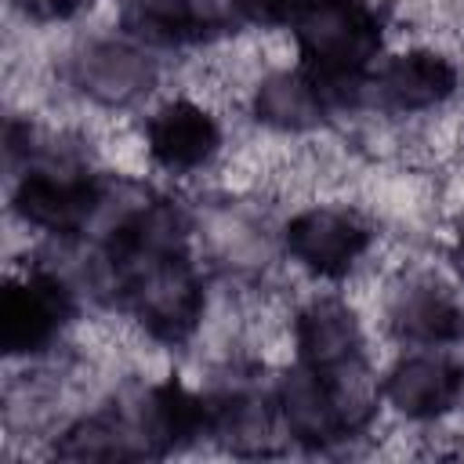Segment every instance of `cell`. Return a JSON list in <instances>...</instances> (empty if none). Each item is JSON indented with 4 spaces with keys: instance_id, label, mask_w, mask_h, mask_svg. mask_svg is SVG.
<instances>
[{
    "instance_id": "ac0fdd59",
    "label": "cell",
    "mask_w": 464,
    "mask_h": 464,
    "mask_svg": "<svg viewBox=\"0 0 464 464\" xmlns=\"http://www.w3.org/2000/svg\"><path fill=\"white\" fill-rule=\"evenodd\" d=\"M185 18L192 40H207L236 33L246 22V7L243 0H185Z\"/></svg>"
},
{
    "instance_id": "9a60e30c",
    "label": "cell",
    "mask_w": 464,
    "mask_h": 464,
    "mask_svg": "<svg viewBox=\"0 0 464 464\" xmlns=\"http://www.w3.org/2000/svg\"><path fill=\"white\" fill-rule=\"evenodd\" d=\"M326 102L304 69H279L254 91V116L276 130H312L326 120Z\"/></svg>"
},
{
    "instance_id": "2e32d148",
    "label": "cell",
    "mask_w": 464,
    "mask_h": 464,
    "mask_svg": "<svg viewBox=\"0 0 464 464\" xmlns=\"http://www.w3.org/2000/svg\"><path fill=\"white\" fill-rule=\"evenodd\" d=\"M54 457H62V460H134L138 450H134L120 413L105 410V413L83 417L72 428H65L62 439L54 442Z\"/></svg>"
},
{
    "instance_id": "d6986e66",
    "label": "cell",
    "mask_w": 464,
    "mask_h": 464,
    "mask_svg": "<svg viewBox=\"0 0 464 464\" xmlns=\"http://www.w3.org/2000/svg\"><path fill=\"white\" fill-rule=\"evenodd\" d=\"M304 0H243L246 7V22L254 25H286L297 18Z\"/></svg>"
},
{
    "instance_id": "ba28073f",
    "label": "cell",
    "mask_w": 464,
    "mask_h": 464,
    "mask_svg": "<svg viewBox=\"0 0 464 464\" xmlns=\"http://www.w3.org/2000/svg\"><path fill=\"white\" fill-rule=\"evenodd\" d=\"M72 80L98 105L123 109V105H134L138 98H145L152 91L156 65L134 44L98 40V44H87L72 58Z\"/></svg>"
},
{
    "instance_id": "8fae6325",
    "label": "cell",
    "mask_w": 464,
    "mask_h": 464,
    "mask_svg": "<svg viewBox=\"0 0 464 464\" xmlns=\"http://www.w3.org/2000/svg\"><path fill=\"white\" fill-rule=\"evenodd\" d=\"M370 87L384 109L417 112V109H431L453 94L457 69L450 65V58H442L435 51H406V54H395L370 80Z\"/></svg>"
},
{
    "instance_id": "e0dca14e",
    "label": "cell",
    "mask_w": 464,
    "mask_h": 464,
    "mask_svg": "<svg viewBox=\"0 0 464 464\" xmlns=\"http://www.w3.org/2000/svg\"><path fill=\"white\" fill-rule=\"evenodd\" d=\"M120 25L130 40L152 47H174L192 40L185 0H120Z\"/></svg>"
},
{
    "instance_id": "3957f363",
    "label": "cell",
    "mask_w": 464,
    "mask_h": 464,
    "mask_svg": "<svg viewBox=\"0 0 464 464\" xmlns=\"http://www.w3.org/2000/svg\"><path fill=\"white\" fill-rule=\"evenodd\" d=\"M116 297L156 341L167 344L185 341L203 319V283L185 254L120 265Z\"/></svg>"
},
{
    "instance_id": "6da1fadb",
    "label": "cell",
    "mask_w": 464,
    "mask_h": 464,
    "mask_svg": "<svg viewBox=\"0 0 464 464\" xmlns=\"http://www.w3.org/2000/svg\"><path fill=\"white\" fill-rule=\"evenodd\" d=\"M301 69L326 109L355 105L370 87V58L381 47V18L366 0H304L290 22Z\"/></svg>"
},
{
    "instance_id": "4fadbf2b",
    "label": "cell",
    "mask_w": 464,
    "mask_h": 464,
    "mask_svg": "<svg viewBox=\"0 0 464 464\" xmlns=\"http://www.w3.org/2000/svg\"><path fill=\"white\" fill-rule=\"evenodd\" d=\"M210 406V435L221 439L236 453H268L276 439V392H257V388H225L218 395H207Z\"/></svg>"
},
{
    "instance_id": "44dd1931",
    "label": "cell",
    "mask_w": 464,
    "mask_h": 464,
    "mask_svg": "<svg viewBox=\"0 0 464 464\" xmlns=\"http://www.w3.org/2000/svg\"><path fill=\"white\" fill-rule=\"evenodd\" d=\"M453 265H457V272L464 276V228H460V239H457V246H453Z\"/></svg>"
},
{
    "instance_id": "5b68a950",
    "label": "cell",
    "mask_w": 464,
    "mask_h": 464,
    "mask_svg": "<svg viewBox=\"0 0 464 464\" xmlns=\"http://www.w3.org/2000/svg\"><path fill=\"white\" fill-rule=\"evenodd\" d=\"M112 410L120 413L138 457H163L196 442L199 435H210L207 395L188 392L181 381L149 384Z\"/></svg>"
},
{
    "instance_id": "ffe728a7",
    "label": "cell",
    "mask_w": 464,
    "mask_h": 464,
    "mask_svg": "<svg viewBox=\"0 0 464 464\" xmlns=\"http://www.w3.org/2000/svg\"><path fill=\"white\" fill-rule=\"evenodd\" d=\"M33 18H69L83 11L91 0H18Z\"/></svg>"
},
{
    "instance_id": "7a4b0ae2",
    "label": "cell",
    "mask_w": 464,
    "mask_h": 464,
    "mask_svg": "<svg viewBox=\"0 0 464 464\" xmlns=\"http://www.w3.org/2000/svg\"><path fill=\"white\" fill-rule=\"evenodd\" d=\"M279 420L290 439L301 446H330L355 428H362L373 413V392L366 384V366L344 373H319L304 362L286 370L276 384Z\"/></svg>"
},
{
    "instance_id": "9c48e42d",
    "label": "cell",
    "mask_w": 464,
    "mask_h": 464,
    "mask_svg": "<svg viewBox=\"0 0 464 464\" xmlns=\"http://www.w3.org/2000/svg\"><path fill=\"white\" fill-rule=\"evenodd\" d=\"M297 359L319 373H344L362 366V330L348 304L319 297L294 319Z\"/></svg>"
},
{
    "instance_id": "8992f818",
    "label": "cell",
    "mask_w": 464,
    "mask_h": 464,
    "mask_svg": "<svg viewBox=\"0 0 464 464\" xmlns=\"http://www.w3.org/2000/svg\"><path fill=\"white\" fill-rule=\"evenodd\" d=\"M76 312V286L40 265L25 279L7 283L0 301V344L7 355L44 352Z\"/></svg>"
},
{
    "instance_id": "7c38bea8",
    "label": "cell",
    "mask_w": 464,
    "mask_h": 464,
    "mask_svg": "<svg viewBox=\"0 0 464 464\" xmlns=\"http://www.w3.org/2000/svg\"><path fill=\"white\" fill-rule=\"evenodd\" d=\"M149 152L167 170H192L214 156L221 145V130L214 116L192 102H170L160 112H152L145 127Z\"/></svg>"
},
{
    "instance_id": "52a82bcc",
    "label": "cell",
    "mask_w": 464,
    "mask_h": 464,
    "mask_svg": "<svg viewBox=\"0 0 464 464\" xmlns=\"http://www.w3.org/2000/svg\"><path fill=\"white\" fill-rule=\"evenodd\" d=\"M370 246L366 225L337 207H312L301 210L286 225V250L315 276L337 279L344 276Z\"/></svg>"
},
{
    "instance_id": "5bb4252c",
    "label": "cell",
    "mask_w": 464,
    "mask_h": 464,
    "mask_svg": "<svg viewBox=\"0 0 464 464\" xmlns=\"http://www.w3.org/2000/svg\"><path fill=\"white\" fill-rule=\"evenodd\" d=\"M388 323L395 337L413 344H453L464 337V308L439 286H410L392 301Z\"/></svg>"
},
{
    "instance_id": "277c9868",
    "label": "cell",
    "mask_w": 464,
    "mask_h": 464,
    "mask_svg": "<svg viewBox=\"0 0 464 464\" xmlns=\"http://www.w3.org/2000/svg\"><path fill=\"white\" fill-rule=\"evenodd\" d=\"M102 181L76 160L47 156L33 163L14 185V210L54 236H83L91 228Z\"/></svg>"
},
{
    "instance_id": "30bf717a",
    "label": "cell",
    "mask_w": 464,
    "mask_h": 464,
    "mask_svg": "<svg viewBox=\"0 0 464 464\" xmlns=\"http://www.w3.org/2000/svg\"><path fill=\"white\" fill-rule=\"evenodd\" d=\"M460 384H464V373L457 362H450L446 355H435V352H420V355L399 359L388 370L381 392L399 413H406L413 420H431L457 402Z\"/></svg>"
}]
</instances>
